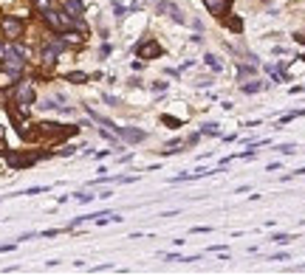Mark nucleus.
<instances>
[{
	"mask_svg": "<svg viewBox=\"0 0 305 276\" xmlns=\"http://www.w3.org/2000/svg\"><path fill=\"white\" fill-rule=\"evenodd\" d=\"M45 20H48V26H51L54 31H65V29H68V26L74 23L68 15H59V12H51V9L45 12Z\"/></svg>",
	"mask_w": 305,
	"mask_h": 276,
	"instance_id": "f257e3e1",
	"label": "nucleus"
},
{
	"mask_svg": "<svg viewBox=\"0 0 305 276\" xmlns=\"http://www.w3.org/2000/svg\"><path fill=\"white\" fill-rule=\"evenodd\" d=\"M15 96H17V102H20V105L29 107L31 102H34V87H31V82H20V85H17V90H15Z\"/></svg>",
	"mask_w": 305,
	"mask_h": 276,
	"instance_id": "f03ea898",
	"label": "nucleus"
},
{
	"mask_svg": "<svg viewBox=\"0 0 305 276\" xmlns=\"http://www.w3.org/2000/svg\"><path fill=\"white\" fill-rule=\"evenodd\" d=\"M229 3L232 0H204V6L209 9V15H215V17H223L229 12Z\"/></svg>",
	"mask_w": 305,
	"mask_h": 276,
	"instance_id": "7ed1b4c3",
	"label": "nucleus"
},
{
	"mask_svg": "<svg viewBox=\"0 0 305 276\" xmlns=\"http://www.w3.org/2000/svg\"><path fill=\"white\" fill-rule=\"evenodd\" d=\"M158 12H161V15H170L175 23H184V15H181V9H178L175 3H170V0H161V3H158Z\"/></svg>",
	"mask_w": 305,
	"mask_h": 276,
	"instance_id": "20e7f679",
	"label": "nucleus"
},
{
	"mask_svg": "<svg viewBox=\"0 0 305 276\" xmlns=\"http://www.w3.org/2000/svg\"><path fill=\"white\" fill-rule=\"evenodd\" d=\"M3 31H6V37L17 40V37L23 34V23H20V20H15V17H6V20H3Z\"/></svg>",
	"mask_w": 305,
	"mask_h": 276,
	"instance_id": "39448f33",
	"label": "nucleus"
},
{
	"mask_svg": "<svg viewBox=\"0 0 305 276\" xmlns=\"http://www.w3.org/2000/svg\"><path fill=\"white\" fill-rule=\"evenodd\" d=\"M139 57H142V59H147V57H161V45L153 43V40H150V43H144V45H139Z\"/></svg>",
	"mask_w": 305,
	"mask_h": 276,
	"instance_id": "423d86ee",
	"label": "nucleus"
},
{
	"mask_svg": "<svg viewBox=\"0 0 305 276\" xmlns=\"http://www.w3.org/2000/svg\"><path fill=\"white\" fill-rule=\"evenodd\" d=\"M116 135H121L125 141H130V144H139V141H144L147 138V133H142V130H119Z\"/></svg>",
	"mask_w": 305,
	"mask_h": 276,
	"instance_id": "0eeeda50",
	"label": "nucleus"
},
{
	"mask_svg": "<svg viewBox=\"0 0 305 276\" xmlns=\"http://www.w3.org/2000/svg\"><path fill=\"white\" fill-rule=\"evenodd\" d=\"M82 9H85V6H82V0H65V12H68V15H82Z\"/></svg>",
	"mask_w": 305,
	"mask_h": 276,
	"instance_id": "6e6552de",
	"label": "nucleus"
},
{
	"mask_svg": "<svg viewBox=\"0 0 305 276\" xmlns=\"http://www.w3.org/2000/svg\"><path fill=\"white\" fill-rule=\"evenodd\" d=\"M204 59H206V65H209V68H212V71H218V73H220V71H223V65H220V62H218V59H215V57H212V54H206V57H204Z\"/></svg>",
	"mask_w": 305,
	"mask_h": 276,
	"instance_id": "1a4fd4ad",
	"label": "nucleus"
},
{
	"mask_svg": "<svg viewBox=\"0 0 305 276\" xmlns=\"http://www.w3.org/2000/svg\"><path fill=\"white\" fill-rule=\"evenodd\" d=\"M257 90H263L260 82H249V85H243V93H257Z\"/></svg>",
	"mask_w": 305,
	"mask_h": 276,
	"instance_id": "9d476101",
	"label": "nucleus"
},
{
	"mask_svg": "<svg viewBox=\"0 0 305 276\" xmlns=\"http://www.w3.org/2000/svg\"><path fill=\"white\" fill-rule=\"evenodd\" d=\"M63 40H65V43H79L82 37H79V34H74V31H63Z\"/></svg>",
	"mask_w": 305,
	"mask_h": 276,
	"instance_id": "9b49d317",
	"label": "nucleus"
},
{
	"mask_svg": "<svg viewBox=\"0 0 305 276\" xmlns=\"http://www.w3.org/2000/svg\"><path fill=\"white\" fill-rule=\"evenodd\" d=\"M218 130H220L218 124H204V133L206 135H218Z\"/></svg>",
	"mask_w": 305,
	"mask_h": 276,
	"instance_id": "f8f14e48",
	"label": "nucleus"
},
{
	"mask_svg": "<svg viewBox=\"0 0 305 276\" xmlns=\"http://www.w3.org/2000/svg\"><path fill=\"white\" fill-rule=\"evenodd\" d=\"M77 200H79V203H91V200H93V195H88V192H79V195H77Z\"/></svg>",
	"mask_w": 305,
	"mask_h": 276,
	"instance_id": "ddd939ff",
	"label": "nucleus"
},
{
	"mask_svg": "<svg viewBox=\"0 0 305 276\" xmlns=\"http://www.w3.org/2000/svg\"><path fill=\"white\" fill-rule=\"evenodd\" d=\"M280 152H283V155H291V152H294V144H283V147H280Z\"/></svg>",
	"mask_w": 305,
	"mask_h": 276,
	"instance_id": "4468645a",
	"label": "nucleus"
},
{
	"mask_svg": "<svg viewBox=\"0 0 305 276\" xmlns=\"http://www.w3.org/2000/svg\"><path fill=\"white\" fill-rule=\"evenodd\" d=\"M68 79H71V82H85V73H71V76H68Z\"/></svg>",
	"mask_w": 305,
	"mask_h": 276,
	"instance_id": "2eb2a0df",
	"label": "nucleus"
},
{
	"mask_svg": "<svg viewBox=\"0 0 305 276\" xmlns=\"http://www.w3.org/2000/svg\"><path fill=\"white\" fill-rule=\"evenodd\" d=\"M153 90H156V93H161V90H167V82H156V85H153Z\"/></svg>",
	"mask_w": 305,
	"mask_h": 276,
	"instance_id": "dca6fc26",
	"label": "nucleus"
},
{
	"mask_svg": "<svg viewBox=\"0 0 305 276\" xmlns=\"http://www.w3.org/2000/svg\"><path fill=\"white\" fill-rule=\"evenodd\" d=\"M274 242H288V234H274Z\"/></svg>",
	"mask_w": 305,
	"mask_h": 276,
	"instance_id": "f3484780",
	"label": "nucleus"
},
{
	"mask_svg": "<svg viewBox=\"0 0 305 276\" xmlns=\"http://www.w3.org/2000/svg\"><path fill=\"white\" fill-rule=\"evenodd\" d=\"M37 6L43 9V12H48V0H37Z\"/></svg>",
	"mask_w": 305,
	"mask_h": 276,
	"instance_id": "a211bd4d",
	"label": "nucleus"
},
{
	"mask_svg": "<svg viewBox=\"0 0 305 276\" xmlns=\"http://www.w3.org/2000/svg\"><path fill=\"white\" fill-rule=\"evenodd\" d=\"M12 248H15V242H6V245H0V254H3V251H12Z\"/></svg>",
	"mask_w": 305,
	"mask_h": 276,
	"instance_id": "6ab92c4d",
	"label": "nucleus"
},
{
	"mask_svg": "<svg viewBox=\"0 0 305 276\" xmlns=\"http://www.w3.org/2000/svg\"><path fill=\"white\" fill-rule=\"evenodd\" d=\"M3 54H6V45H0V59H3Z\"/></svg>",
	"mask_w": 305,
	"mask_h": 276,
	"instance_id": "aec40b11",
	"label": "nucleus"
},
{
	"mask_svg": "<svg viewBox=\"0 0 305 276\" xmlns=\"http://www.w3.org/2000/svg\"><path fill=\"white\" fill-rule=\"evenodd\" d=\"M0 138H3V127H0Z\"/></svg>",
	"mask_w": 305,
	"mask_h": 276,
	"instance_id": "412c9836",
	"label": "nucleus"
}]
</instances>
